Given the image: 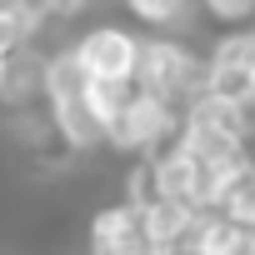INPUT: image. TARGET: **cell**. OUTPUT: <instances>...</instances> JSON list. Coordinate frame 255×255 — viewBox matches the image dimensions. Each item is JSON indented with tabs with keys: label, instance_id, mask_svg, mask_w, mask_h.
<instances>
[{
	"label": "cell",
	"instance_id": "6da1fadb",
	"mask_svg": "<svg viewBox=\"0 0 255 255\" xmlns=\"http://www.w3.org/2000/svg\"><path fill=\"white\" fill-rule=\"evenodd\" d=\"M130 85L145 90V95H160V100H170V105L180 110L195 90H205V65H195L190 50L175 45V40H145V45L135 50Z\"/></svg>",
	"mask_w": 255,
	"mask_h": 255
},
{
	"label": "cell",
	"instance_id": "7a4b0ae2",
	"mask_svg": "<svg viewBox=\"0 0 255 255\" xmlns=\"http://www.w3.org/2000/svg\"><path fill=\"white\" fill-rule=\"evenodd\" d=\"M175 125H180V110L160 95H145L130 85V95L120 100V110L110 115L105 125V140L120 145V150H155L175 135Z\"/></svg>",
	"mask_w": 255,
	"mask_h": 255
},
{
	"label": "cell",
	"instance_id": "3957f363",
	"mask_svg": "<svg viewBox=\"0 0 255 255\" xmlns=\"http://www.w3.org/2000/svg\"><path fill=\"white\" fill-rule=\"evenodd\" d=\"M135 50H140V40H135L130 30L100 25V30H90V35L75 45V60H80L85 75H95V80H130Z\"/></svg>",
	"mask_w": 255,
	"mask_h": 255
},
{
	"label": "cell",
	"instance_id": "277c9868",
	"mask_svg": "<svg viewBox=\"0 0 255 255\" xmlns=\"http://www.w3.org/2000/svg\"><path fill=\"white\" fill-rule=\"evenodd\" d=\"M255 65V30H235L215 45L210 65H205V90L220 95H245V70Z\"/></svg>",
	"mask_w": 255,
	"mask_h": 255
},
{
	"label": "cell",
	"instance_id": "5b68a950",
	"mask_svg": "<svg viewBox=\"0 0 255 255\" xmlns=\"http://www.w3.org/2000/svg\"><path fill=\"white\" fill-rule=\"evenodd\" d=\"M180 145L205 160V165H240L245 160V135L240 130H225V125H205V120H180Z\"/></svg>",
	"mask_w": 255,
	"mask_h": 255
},
{
	"label": "cell",
	"instance_id": "8992f818",
	"mask_svg": "<svg viewBox=\"0 0 255 255\" xmlns=\"http://www.w3.org/2000/svg\"><path fill=\"white\" fill-rule=\"evenodd\" d=\"M90 245L120 250V255H140V250H145V235H140L135 205L125 200V205H115V210H100V215L90 220Z\"/></svg>",
	"mask_w": 255,
	"mask_h": 255
},
{
	"label": "cell",
	"instance_id": "52a82bcc",
	"mask_svg": "<svg viewBox=\"0 0 255 255\" xmlns=\"http://www.w3.org/2000/svg\"><path fill=\"white\" fill-rule=\"evenodd\" d=\"M150 190L165 195V200L195 205V155L180 140H175V150H165V155L150 160Z\"/></svg>",
	"mask_w": 255,
	"mask_h": 255
},
{
	"label": "cell",
	"instance_id": "ba28073f",
	"mask_svg": "<svg viewBox=\"0 0 255 255\" xmlns=\"http://www.w3.org/2000/svg\"><path fill=\"white\" fill-rule=\"evenodd\" d=\"M190 210L195 205H180V200H165V195H150L145 205H135L145 245H175L185 235V225H190Z\"/></svg>",
	"mask_w": 255,
	"mask_h": 255
},
{
	"label": "cell",
	"instance_id": "9c48e42d",
	"mask_svg": "<svg viewBox=\"0 0 255 255\" xmlns=\"http://www.w3.org/2000/svg\"><path fill=\"white\" fill-rule=\"evenodd\" d=\"M50 110H55V125H60V135H65L75 150H90V145H100V140H105L100 120H95V110L85 105V95H65V100H50Z\"/></svg>",
	"mask_w": 255,
	"mask_h": 255
},
{
	"label": "cell",
	"instance_id": "30bf717a",
	"mask_svg": "<svg viewBox=\"0 0 255 255\" xmlns=\"http://www.w3.org/2000/svg\"><path fill=\"white\" fill-rule=\"evenodd\" d=\"M215 210H225L230 220H250V225H255V160H250V155H245V160L225 175Z\"/></svg>",
	"mask_w": 255,
	"mask_h": 255
},
{
	"label": "cell",
	"instance_id": "8fae6325",
	"mask_svg": "<svg viewBox=\"0 0 255 255\" xmlns=\"http://www.w3.org/2000/svg\"><path fill=\"white\" fill-rule=\"evenodd\" d=\"M130 10L140 20H150V25H170V20H180L185 0H130Z\"/></svg>",
	"mask_w": 255,
	"mask_h": 255
},
{
	"label": "cell",
	"instance_id": "7c38bea8",
	"mask_svg": "<svg viewBox=\"0 0 255 255\" xmlns=\"http://www.w3.org/2000/svg\"><path fill=\"white\" fill-rule=\"evenodd\" d=\"M25 45V30L15 25V15H10V5H0V55H15Z\"/></svg>",
	"mask_w": 255,
	"mask_h": 255
},
{
	"label": "cell",
	"instance_id": "4fadbf2b",
	"mask_svg": "<svg viewBox=\"0 0 255 255\" xmlns=\"http://www.w3.org/2000/svg\"><path fill=\"white\" fill-rule=\"evenodd\" d=\"M210 5V15H220V20H245V15H255V0H205Z\"/></svg>",
	"mask_w": 255,
	"mask_h": 255
},
{
	"label": "cell",
	"instance_id": "5bb4252c",
	"mask_svg": "<svg viewBox=\"0 0 255 255\" xmlns=\"http://www.w3.org/2000/svg\"><path fill=\"white\" fill-rule=\"evenodd\" d=\"M150 195H155V190H150V160H145V165L130 170V205H145Z\"/></svg>",
	"mask_w": 255,
	"mask_h": 255
},
{
	"label": "cell",
	"instance_id": "9a60e30c",
	"mask_svg": "<svg viewBox=\"0 0 255 255\" xmlns=\"http://www.w3.org/2000/svg\"><path fill=\"white\" fill-rule=\"evenodd\" d=\"M85 0H50V15H75Z\"/></svg>",
	"mask_w": 255,
	"mask_h": 255
},
{
	"label": "cell",
	"instance_id": "2e32d148",
	"mask_svg": "<svg viewBox=\"0 0 255 255\" xmlns=\"http://www.w3.org/2000/svg\"><path fill=\"white\" fill-rule=\"evenodd\" d=\"M245 100H255V65L245 70Z\"/></svg>",
	"mask_w": 255,
	"mask_h": 255
},
{
	"label": "cell",
	"instance_id": "e0dca14e",
	"mask_svg": "<svg viewBox=\"0 0 255 255\" xmlns=\"http://www.w3.org/2000/svg\"><path fill=\"white\" fill-rule=\"evenodd\" d=\"M5 65H10V55H0V85H5Z\"/></svg>",
	"mask_w": 255,
	"mask_h": 255
},
{
	"label": "cell",
	"instance_id": "ac0fdd59",
	"mask_svg": "<svg viewBox=\"0 0 255 255\" xmlns=\"http://www.w3.org/2000/svg\"><path fill=\"white\" fill-rule=\"evenodd\" d=\"M90 255H120V250H100V245H90Z\"/></svg>",
	"mask_w": 255,
	"mask_h": 255
}]
</instances>
